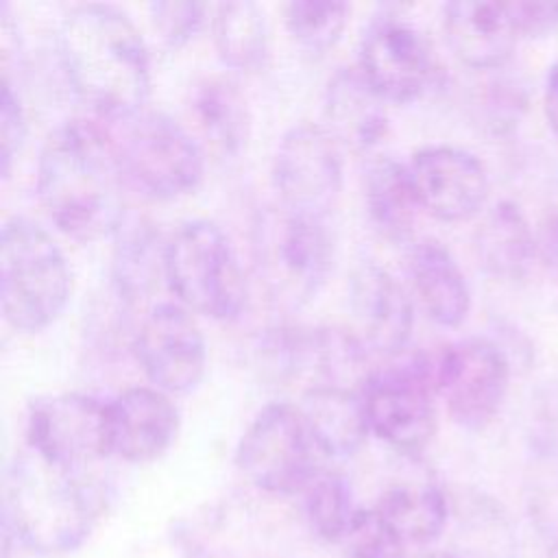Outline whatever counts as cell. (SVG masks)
<instances>
[{
    "instance_id": "obj_28",
    "label": "cell",
    "mask_w": 558,
    "mask_h": 558,
    "mask_svg": "<svg viewBox=\"0 0 558 558\" xmlns=\"http://www.w3.org/2000/svg\"><path fill=\"white\" fill-rule=\"evenodd\" d=\"M360 508L353 499L349 480L333 471H318L305 488V514L316 536L342 543Z\"/></svg>"
},
{
    "instance_id": "obj_35",
    "label": "cell",
    "mask_w": 558,
    "mask_h": 558,
    "mask_svg": "<svg viewBox=\"0 0 558 558\" xmlns=\"http://www.w3.org/2000/svg\"><path fill=\"white\" fill-rule=\"evenodd\" d=\"M423 558H460V556L456 551H432V554H427Z\"/></svg>"
},
{
    "instance_id": "obj_4",
    "label": "cell",
    "mask_w": 558,
    "mask_h": 558,
    "mask_svg": "<svg viewBox=\"0 0 558 558\" xmlns=\"http://www.w3.org/2000/svg\"><path fill=\"white\" fill-rule=\"evenodd\" d=\"M72 292L68 259L52 235L26 216H11L0 233V303L4 320L26 333L50 327Z\"/></svg>"
},
{
    "instance_id": "obj_1",
    "label": "cell",
    "mask_w": 558,
    "mask_h": 558,
    "mask_svg": "<svg viewBox=\"0 0 558 558\" xmlns=\"http://www.w3.org/2000/svg\"><path fill=\"white\" fill-rule=\"evenodd\" d=\"M124 179L111 133L96 120H68L48 133L37 161V196L54 227L94 242L124 222Z\"/></svg>"
},
{
    "instance_id": "obj_2",
    "label": "cell",
    "mask_w": 558,
    "mask_h": 558,
    "mask_svg": "<svg viewBox=\"0 0 558 558\" xmlns=\"http://www.w3.org/2000/svg\"><path fill=\"white\" fill-rule=\"evenodd\" d=\"M57 44L70 89L100 122L144 111L150 96V57L142 33L122 9L100 2L70 9Z\"/></svg>"
},
{
    "instance_id": "obj_29",
    "label": "cell",
    "mask_w": 558,
    "mask_h": 558,
    "mask_svg": "<svg viewBox=\"0 0 558 558\" xmlns=\"http://www.w3.org/2000/svg\"><path fill=\"white\" fill-rule=\"evenodd\" d=\"M349 11V4L338 0H294L283 7V22L299 48L325 54L342 37Z\"/></svg>"
},
{
    "instance_id": "obj_11",
    "label": "cell",
    "mask_w": 558,
    "mask_h": 558,
    "mask_svg": "<svg viewBox=\"0 0 558 558\" xmlns=\"http://www.w3.org/2000/svg\"><path fill=\"white\" fill-rule=\"evenodd\" d=\"M26 440L28 451L46 462L87 471L111 456L109 403L81 392L37 399L28 412Z\"/></svg>"
},
{
    "instance_id": "obj_15",
    "label": "cell",
    "mask_w": 558,
    "mask_h": 558,
    "mask_svg": "<svg viewBox=\"0 0 558 558\" xmlns=\"http://www.w3.org/2000/svg\"><path fill=\"white\" fill-rule=\"evenodd\" d=\"M418 209L445 220L462 222L475 216L488 198L484 163L458 146H427L408 163Z\"/></svg>"
},
{
    "instance_id": "obj_3",
    "label": "cell",
    "mask_w": 558,
    "mask_h": 558,
    "mask_svg": "<svg viewBox=\"0 0 558 558\" xmlns=\"http://www.w3.org/2000/svg\"><path fill=\"white\" fill-rule=\"evenodd\" d=\"M105 497L87 471L50 464L28 451L9 480L4 523L33 551L65 554L92 534Z\"/></svg>"
},
{
    "instance_id": "obj_18",
    "label": "cell",
    "mask_w": 558,
    "mask_h": 558,
    "mask_svg": "<svg viewBox=\"0 0 558 558\" xmlns=\"http://www.w3.org/2000/svg\"><path fill=\"white\" fill-rule=\"evenodd\" d=\"M179 410L155 386H135L109 401L111 453L126 462L163 456L179 434Z\"/></svg>"
},
{
    "instance_id": "obj_10",
    "label": "cell",
    "mask_w": 558,
    "mask_h": 558,
    "mask_svg": "<svg viewBox=\"0 0 558 558\" xmlns=\"http://www.w3.org/2000/svg\"><path fill=\"white\" fill-rule=\"evenodd\" d=\"M272 183L281 209L325 220L342 190L338 140L314 122L290 126L275 150Z\"/></svg>"
},
{
    "instance_id": "obj_19",
    "label": "cell",
    "mask_w": 558,
    "mask_h": 558,
    "mask_svg": "<svg viewBox=\"0 0 558 558\" xmlns=\"http://www.w3.org/2000/svg\"><path fill=\"white\" fill-rule=\"evenodd\" d=\"M408 272L425 314L440 327H458L471 310V290L466 277L438 240L418 242L408 259Z\"/></svg>"
},
{
    "instance_id": "obj_8",
    "label": "cell",
    "mask_w": 558,
    "mask_h": 558,
    "mask_svg": "<svg viewBox=\"0 0 558 558\" xmlns=\"http://www.w3.org/2000/svg\"><path fill=\"white\" fill-rule=\"evenodd\" d=\"M368 432L401 453H421L436 432L434 357L414 355L371 373L360 388Z\"/></svg>"
},
{
    "instance_id": "obj_12",
    "label": "cell",
    "mask_w": 558,
    "mask_h": 558,
    "mask_svg": "<svg viewBox=\"0 0 558 558\" xmlns=\"http://www.w3.org/2000/svg\"><path fill=\"white\" fill-rule=\"evenodd\" d=\"M510 366L504 351L484 338H466L434 357L436 392L451 421L469 432L484 429L501 410Z\"/></svg>"
},
{
    "instance_id": "obj_20",
    "label": "cell",
    "mask_w": 558,
    "mask_h": 558,
    "mask_svg": "<svg viewBox=\"0 0 558 558\" xmlns=\"http://www.w3.org/2000/svg\"><path fill=\"white\" fill-rule=\"evenodd\" d=\"M327 131L355 150H371L388 131L384 100L364 81L360 70H340L325 94Z\"/></svg>"
},
{
    "instance_id": "obj_33",
    "label": "cell",
    "mask_w": 558,
    "mask_h": 558,
    "mask_svg": "<svg viewBox=\"0 0 558 558\" xmlns=\"http://www.w3.org/2000/svg\"><path fill=\"white\" fill-rule=\"evenodd\" d=\"M512 7L523 37H538L558 28V2L512 0Z\"/></svg>"
},
{
    "instance_id": "obj_25",
    "label": "cell",
    "mask_w": 558,
    "mask_h": 558,
    "mask_svg": "<svg viewBox=\"0 0 558 558\" xmlns=\"http://www.w3.org/2000/svg\"><path fill=\"white\" fill-rule=\"evenodd\" d=\"M475 251L482 266L499 279H521L534 257V235L521 209L510 203H497L475 231Z\"/></svg>"
},
{
    "instance_id": "obj_7",
    "label": "cell",
    "mask_w": 558,
    "mask_h": 558,
    "mask_svg": "<svg viewBox=\"0 0 558 558\" xmlns=\"http://www.w3.org/2000/svg\"><path fill=\"white\" fill-rule=\"evenodd\" d=\"M320 449L296 405L270 403L257 412L235 449L240 473L259 490L292 495L318 473Z\"/></svg>"
},
{
    "instance_id": "obj_31",
    "label": "cell",
    "mask_w": 558,
    "mask_h": 558,
    "mask_svg": "<svg viewBox=\"0 0 558 558\" xmlns=\"http://www.w3.org/2000/svg\"><path fill=\"white\" fill-rule=\"evenodd\" d=\"M205 4L201 2H150L148 13L161 41L177 48L187 44L205 20Z\"/></svg>"
},
{
    "instance_id": "obj_24",
    "label": "cell",
    "mask_w": 558,
    "mask_h": 558,
    "mask_svg": "<svg viewBox=\"0 0 558 558\" xmlns=\"http://www.w3.org/2000/svg\"><path fill=\"white\" fill-rule=\"evenodd\" d=\"M364 203L373 225L392 240L412 233L418 203L412 190L408 163L390 155L368 159L364 168Z\"/></svg>"
},
{
    "instance_id": "obj_22",
    "label": "cell",
    "mask_w": 558,
    "mask_h": 558,
    "mask_svg": "<svg viewBox=\"0 0 558 558\" xmlns=\"http://www.w3.org/2000/svg\"><path fill=\"white\" fill-rule=\"evenodd\" d=\"M299 410L320 453L336 458L353 456L362 447L366 434H371L360 390L314 386L305 390Z\"/></svg>"
},
{
    "instance_id": "obj_27",
    "label": "cell",
    "mask_w": 558,
    "mask_h": 558,
    "mask_svg": "<svg viewBox=\"0 0 558 558\" xmlns=\"http://www.w3.org/2000/svg\"><path fill=\"white\" fill-rule=\"evenodd\" d=\"M118 244L113 253V277L120 292L137 296L153 286L155 272L163 275V244H159L150 225L124 222L120 225Z\"/></svg>"
},
{
    "instance_id": "obj_30",
    "label": "cell",
    "mask_w": 558,
    "mask_h": 558,
    "mask_svg": "<svg viewBox=\"0 0 558 558\" xmlns=\"http://www.w3.org/2000/svg\"><path fill=\"white\" fill-rule=\"evenodd\" d=\"M342 543L349 558H408V543L373 508H360Z\"/></svg>"
},
{
    "instance_id": "obj_17",
    "label": "cell",
    "mask_w": 558,
    "mask_h": 558,
    "mask_svg": "<svg viewBox=\"0 0 558 558\" xmlns=\"http://www.w3.org/2000/svg\"><path fill=\"white\" fill-rule=\"evenodd\" d=\"M442 31L453 54L469 68H501L523 37L512 2L456 0L442 9Z\"/></svg>"
},
{
    "instance_id": "obj_21",
    "label": "cell",
    "mask_w": 558,
    "mask_h": 558,
    "mask_svg": "<svg viewBox=\"0 0 558 558\" xmlns=\"http://www.w3.org/2000/svg\"><path fill=\"white\" fill-rule=\"evenodd\" d=\"M408 545L436 541L449 521V501L432 475H414L390 484L371 506Z\"/></svg>"
},
{
    "instance_id": "obj_23",
    "label": "cell",
    "mask_w": 558,
    "mask_h": 558,
    "mask_svg": "<svg viewBox=\"0 0 558 558\" xmlns=\"http://www.w3.org/2000/svg\"><path fill=\"white\" fill-rule=\"evenodd\" d=\"M192 116L207 142L222 155H238L248 140L251 118L240 87L225 76H207L192 89Z\"/></svg>"
},
{
    "instance_id": "obj_26",
    "label": "cell",
    "mask_w": 558,
    "mask_h": 558,
    "mask_svg": "<svg viewBox=\"0 0 558 558\" xmlns=\"http://www.w3.org/2000/svg\"><path fill=\"white\" fill-rule=\"evenodd\" d=\"M214 44L225 65L238 72H262L270 57V28L264 9L251 0L218 4Z\"/></svg>"
},
{
    "instance_id": "obj_6",
    "label": "cell",
    "mask_w": 558,
    "mask_h": 558,
    "mask_svg": "<svg viewBox=\"0 0 558 558\" xmlns=\"http://www.w3.org/2000/svg\"><path fill=\"white\" fill-rule=\"evenodd\" d=\"M111 124L107 129L126 187L153 201H170L201 183L203 150L172 116L144 109Z\"/></svg>"
},
{
    "instance_id": "obj_16",
    "label": "cell",
    "mask_w": 558,
    "mask_h": 558,
    "mask_svg": "<svg viewBox=\"0 0 558 558\" xmlns=\"http://www.w3.org/2000/svg\"><path fill=\"white\" fill-rule=\"evenodd\" d=\"M349 303L360 329V342L384 355L405 349L414 307L405 288L381 266L360 264L349 281Z\"/></svg>"
},
{
    "instance_id": "obj_14",
    "label": "cell",
    "mask_w": 558,
    "mask_h": 558,
    "mask_svg": "<svg viewBox=\"0 0 558 558\" xmlns=\"http://www.w3.org/2000/svg\"><path fill=\"white\" fill-rule=\"evenodd\" d=\"M357 70L384 102L405 105L429 87L436 59L429 39L416 26L379 17L362 37Z\"/></svg>"
},
{
    "instance_id": "obj_5",
    "label": "cell",
    "mask_w": 558,
    "mask_h": 558,
    "mask_svg": "<svg viewBox=\"0 0 558 558\" xmlns=\"http://www.w3.org/2000/svg\"><path fill=\"white\" fill-rule=\"evenodd\" d=\"M163 279L179 303L214 320H235L246 281L227 233L207 218L179 225L163 242Z\"/></svg>"
},
{
    "instance_id": "obj_13",
    "label": "cell",
    "mask_w": 558,
    "mask_h": 558,
    "mask_svg": "<svg viewBox=\"0 0 558 558\" xmlns=\"http://www.w3.org/2000/svg\"><path fill=\"white\" fill-rule=\"evenodd\" d=\"M133 351L148 381L166 395L192 392L207 368L205 336L181 303H157L142 318Z\"/></svg>"
},
{
    "instance_id": "obj_9",
    "label": "cell",
    "mask_w": 558,
    "mask_h": 558,
    "mask_svg": "<svg viewBox=\"0 0 558 558\" xmlns=\"http://www.w3.org/2000/svg\"><path fill=\"white\" fill-rule=\"evenodd\" d=\"M257 248L270 294L288 305L316 296L333 266V240L325 220L286 209L262 222Z\"/></svg>"
},
{
    "instance_id": "obj_34",
    "label": "cell",
    "mask_w": 558,
    "mask_h": 558,
    "mask_svg": "<svg viewBox=\"0 0 558 558\" xmlns=\"http://www.w3.org/2000/svg\"><path fill=\"white\" fill-rule=\"evenodd\" d=\"M543 111L549 129L558 137V59L551 63L547 78H545V92H543Z\"/></svg>"
},
{
    "instance_id": "obj_32",
    "label": "cell",
    "mask_w": 558,
    "mask_h": 558,
    "mask_svg": "<svg viewBox=\"0 0 558 558\" xmlns=\"http://www.w3.org/2000/svg\"><path fill=\"white\" fill-rule=\"evenodd\" d=\"M26 137V118L9 78H2V96H0V172L9 177L11 163L15 155L22 150Z\"/></svg>"
}]
</instances>
